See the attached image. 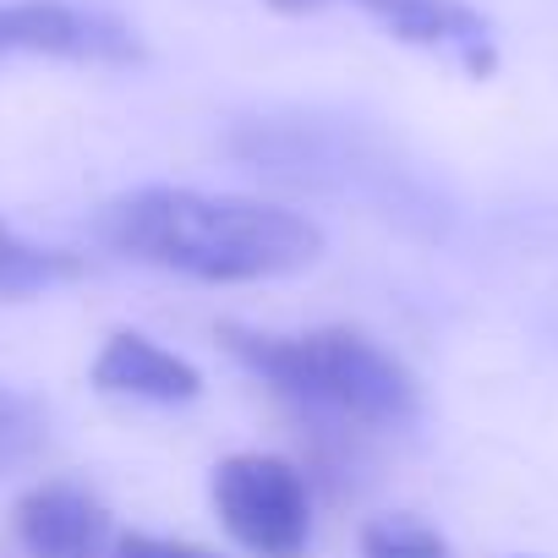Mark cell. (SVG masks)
I'll return each instance as SVG.
<instances>
[{"label":"cell","mask_w":558,"mask_h":558,"mask_svg":"<svg viewBox=\"0 0 558 558\" xmlns=\"http://www.w3.org/2000/svg\"><path fill=\"white\" fill-rule=\"evenodd\" d=\"M268 7H274V12H291V17H296V12H318L324 0H268Z\"/></svg>","instance_id":"obj_11"},{"label":"cell","mask_w":558,"mask_h":558,"mask_svg":"<svg viewBox=\"0 0 558 558\" xmlns=\"http://www.w3.org/2000/svg\"><path fill=\"white\" fill-rule=\"evenodd\" d=\"M0 56L137 66L148 50L110 12H88V7H72V0H0Z\"/></svg>","instance_id":"obj_4"},{"label":"cell","mask_w":558,"mask_h":558,"mask_svg":"<svg viewBox=\"0 0 558 558\" xmlns=\"http://www.w3.org/2000/svg\"><path fill=\"white\" fill-rule=\"evenodd\" d=\"M214 340L257 373L286 400L356 422V427H411L422 411L416 373L367 340L362 329H307V335H263L241 324H219Z\"/></svg>","instance_id":"obj_2"},{"label":"cell","mask_w":558,"mask_h":558,"mask_svg":"<svg viewBox=\"0 0 558 558\" xmlns=\"http://www.w3.org/2000/svg\"><path fill=\"white\" fill-rule=\"evenodd\" d=\"M219 525L252 558H302L313 542V498L291 460L279 454H230L208 482Z\"/></svg>","instance_id":"obj_3"},{"label":"cell","mask_w":558,"mask_h":558,"mask_svg":"<svg viewBox=\"0 0 558 558\" xmlns=\"http://www.w3.org/2000/svg\"><path fill=\"white\" fill-rule=\"evenodd\" d=\"M99 235L137 263L208 279V286H252L291 279L324 257V225L263 197L192 192V186H137L105 203Z\"/></svg>","instance_id":"obj_1"},{"label":"cell","mask_w":558,"mask_h":558,"mask_svg":"<svg viewBox=\"0 0 558 558\" xmlns=\"http://www.w3.org/2000/svg\"><path fill=\"white\" fill-rule=\"evenodd\" d=\"M83 274V257L61 252V246H39L28 235H17L7 219H0V302H28L45 296L66 279Z\"/></svg>","instance_id":"obj_7"},{"label":"cell","mask_w":558,"mask_h":558,"mask_svg":"<svg viewBox=\"0 0 558 558\" xmlns=\"http://www.w3.org/2000/svg\"><path fill=\"white\" fill-rule=\"evenodd\" d=\"M94 389L121 400H148V405H186L203 395V373L186 356L165 351L159 340L137 329H116L94 356Z\"/></svg>","instance_id":"obj_6"},{"label":"cell","mask_w":558,"mask_h":558,"mask_svg":"<svg viewBox=\"0 0 558 558\" xmlns=\"http://www.w3.org/2000/svg\"><path fill=\"white\" fill-rule=\"evenodd\" d=\"M362 558H454V547L416 514H378L362 525Z\"/></svg>","instance_id":"obj_9"},{"label":"cell","mask_w":558,"mask_h":558,"mask_svg":"<svg viewBox=\"0 0 558 558\" xmlns=\"http://www.w3.org/2000/svg\"><path fill=\"white\" fill-rule=\"evenodd\" d=\"M12 520H17V542L34 558H105V547H116L105 498L72 476H50L28 487Z\"/></svg>","instance_id":"obj_5"},{"label":"cell","mask_w":558,"mask_h":558,"mask_svg":"<svg viewBox=\"0 0 558 558\" xmlns=\"http://www.w3.org/2000/svg\"><path fill=\"white\" fill-rule=\"evenodd\" d=\"M50 444V416L34 395L17 389H0V471H17L34 465Z\"/></svg>","instance_id":"obj_8"},{"label":"cell","mask_w":558,"mask_h":558,"mask_svg":"<svg viewBox=\"0 0 558 558\" xmlns=\"http://www.w3.org/2000/svg\"><path fill=\"white\" fill-rule=\"evenodd\" d=\"M116 558H225V553H214V547H203V542H175V536H143V531H132V536H116V547H110Z\"/></svg>","instance_id":"obj_10"}]
</instances>
